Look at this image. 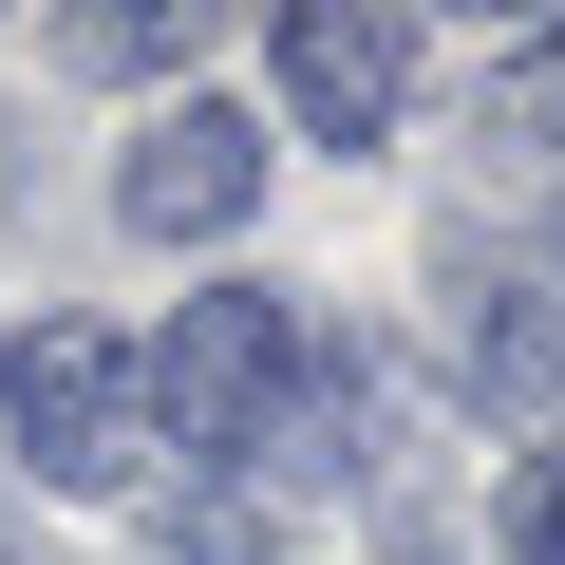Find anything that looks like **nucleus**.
Instances as JSON below:
<instances>
[{"label": "nucleus", "mask_w": 565, "mask_h": 565, "mask_svg": "<svg viewBox=\"0 0 565 565\" xmlns=\"http://www.w3.org/2000/svg\"><path fill=\"white\" fill-rule=\"evenodd\" d=\"M0 415H20L39 490H76V509H114V490L151 471V396H132V340H95V321H39L20 359H0Z\"/></svg>", "instance_id": "nucleus-2"}, {"label": "nucleus", "mask_w": 565, "mask_h": 565, "mask_svg": "<svg viewBox=\"0 0 565 565\" xmlns=\"http://www.w3.org/2000/svg\"><path fill=\"white\" fill-rule=\"evenodd\" d=\"M490 132H527V151H565V20L490 57Z\"/></svg>", "instance_id": "nucleus-5"}, {"label": "nucleus", "mask_w": 565, "mask_h": 565, "mask_svg": "<svg viewBox=\"0 0 565 565\" xmlns=\"http://www.w3.org/2000/svg\"><path fill=\"white\" fill-rule=\"evenodd\" d=\"M0 565H20V527H0Z\"/></svg>", "instance_id": "nucleus-8"}, {"label": "nucleus", "mask_w": 565, "mask_h": 565, "mask_svg": "<svg viewBox=\"0 0 565 565\" xmlns=\"http://www.w3.org/2000/svg\"><path fill=\"white\" fill-rule=\"evenodd\" d=\"M114 207H132L151 245H226V226L264 207V114H226V95L151 114V132L114 151Z\"/></svg>", "instance_id": "nucleus-3"}, {"label": "nucleus", "mask_w": 565, "mask_h": 565, "mask_svg": "<svg viewBox=\"0 0 565 565\" xmlns=\"http://www.w3.org/2000/svg\"><path fill=\"white\" fill-rule=\"evenodd\" d=\"M76 57H207V0L189 20H76Z\"/></svg>", "instance_id": "nucleus-7"}, {"label": "nucleus", "mask_w": 565, "mask_h": 565, "mask_svg": "<svg viewBox=\"0 0 565 565\" xmlns=\"http://www.w3.org/2000/svg\"><path fill=\"white\" fill-rule=\"evenodd\" d=\"M509 565H565V452H527V490H509Z\"/></svg>", "instance_id": "nucleus-6"}, {"label": "nucleus", "mask_w": 565, "mask_h": 565, "mask_svg": "<svg viewBox=\"0 0 565 565\" xmlns=\"http://www.w3.org/2000/svg\"><path fill=\"white\" fill-rule=\"evenodd\" d=\"M132 396H151V452H264V471H302V434H321V340H302L282 282H207V302L132 359Z\"/></svg>", "instance_id": "nucleus-1"}, {"label": "nucleus", "mask_w": 565, "mask_h": 565, "mask_svg": "<svg viewBox=\"0 0 565 565\" xmlns=\"http://www.w3.org/2000/svg\"><path fill=\"white\" fill-rule=\"evenodd\" d=\"M396 95H415V20H396V0H282V114H302V132L377 151Z\"/></svg>", "instance_id": "nucleus-4"}]
</instances>
